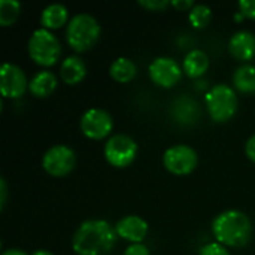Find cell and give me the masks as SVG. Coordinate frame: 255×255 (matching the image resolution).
Segmentation results:
<instances>
[{"label":"cell","instance_id":"cell-1","mask_svg":"<svg viewBox=\"0 0 255 255\" xmlns=\"http://www.w3.org/2000/svg\"><path fill=\"white\" fill-rule=\"evenodd\" d=\"M117 230L105 220H87L73 235L72 247L78 255H105L117 244Z\"/></svg>","mask_w":255,"mask_h":255},{"label":"cell","instance_id":"cell-2","mask_svg":"<svg viewBox=\"0 0 255 255\" xmlns=\"http://www.w3.org/2000/svg\"><path fill=\"white\" fill-rule=\"evenodd\" d=\"M212 230L220 244L233 248L245 247L253 236L251 220L248 215L236 209L221 212L214 220Z\"/></svg>","mask_w":255,"mask_h":255},{"label":"cell","instance_id":"cell-3","mask_svg":"<svg viewBox=\"0 0 255 255\" xmlns=\"http://www.w3.org/2000/svg\"><path fill=\"white\" fill-rule=\"evenodd\" d=\"M100 24L99 21L85 12H79L72 16V19L67 24L66 37L69 45L75 51H87L90 49L100 36Z\"/></svg>","mask_w":255,"mask_h":255},{"label":"cell","instance_id":"cell-4","mask_svg":"<svg viewBox=\"0 0 255 255\" xmlns=\"http://www.w3.org/2000/svg\"><path fill=\"white\" fill-rule=\"evenodd\" d=\"M28 54L40 66H52L61 54L60 40L48 28H37L28 39Z\"/></svg>","mask_w":255,"mask_h":255},{"label":"cell","instance_id":"cell-5","mask_svg":"<svg viewBox=\"0 0 255 255\" xmlns=\"http://www.w3.org/2000/svg\"><path fill=\"white\" fill-rule=\"evenodd\" d=\"M206 108L214 121H229L238 111L236 91L227 84H218L206 93Z\"/></svg>","mask_w":255,"mask_h":255},{"label":"cell","instance_id":"cell-6","mask_svg":"<svg viewBox=\"0 0 255 255\" xmlns=\"http://www.w3.org/2000/svg\"><path fill=\"white\" fill-rule=\"evenodd\" d=\"M137 155V143L127 134H114L105 143V157L115 167H127Z\"/></svg>","mask_w":255,"mask_h":255},{"label":"cell","instance_id":"cell-7","mask_svg":"<svg viewBox=\"0 0 255 255\" xmlns=\"http://www.w3.org/2000/svg\"><path fill=\"white\" fill-rule=\"evenodd\" d=\"M197 161H199L197 152L191 146L184 145V143L173 145L167 148L163 154L164 167L175 175L191 173L196 169Z\"/></svg>","mask_w":255,"mask_h":255},{"label":"cell","instance_id":"cell-8","mask_svg":"<svg viewBox=\"0 0 255 255\" xmlns=\"http://www.w3.org/2000/svg\"><path fill=\"white\" fill-rule=\"evenodd\" d=\"M76 163L75 151L67 145H54L51 146L42 158V166L46 173L52 176H66L69 175Z\"/></svg>","mask_w":255,"mask_h":255},{"label":"cell","instance_id":"cell-9","mask_svg":"<svg viewBox=\"0 0 255 255\" xmlns=\"http://www.w3.org/2000/svg\"><path fill=\"white\" fill-rule=\"evenodd\" d=\"M114 128L111 114L102 108H90L81 117V130L90 139H103Z\"/></svg>","mask_w":255,"mask_h":255},{"label":"cell","instance_id":"cell-10","mask_svg":"<svg viewBox=\"0 0 255 255\" xmlns=\"http://www.w3.org/2000/svg\"><path fill=\"white\" fill-rule=\"evenodd\" d=\"M149 76L157 85L170 88L181 79L182 69L178 61L170 57H157L149 64Z\"/></svg>","mask_w":255,"mask_h":255},{"label":"cell","instance_id":"cell-11","mask_svg":"<svg viewBox=\"0 0 255 255\" xmlns=\"http://www.w3.org/2000/svg\"><path fill=\"white\" fill-rule=\"evenodd\" d=\"M28 82L25 73L12 63H4L0 70V91L3 97L16 99L24 94Z\"/></svg>","mask_w":255,"mask_h":255},{"label":"cell","instance_id":"cell-12","mask_svg":"<svg viewBox=\"0 0 255 255\" xmlns=\"http://www.w3.org/2000/svg\"><path fill=\"white\" fill-rule=\"evenodd\" d=\"M170 115L181 126H193L200 118V106L196 99L184 94L172 102Z\"/></svg>","mask_w":255,"mask_h":255},{"label":"cell","instance_id":"cell-13","mask_svg":"<svg viewBox=\"0 0 255 255\" xmlns=\"http://www.w3.org/2000/svg\"><path fill=\"white\" fill-rule=\"evenodd\" d=\"M117 235L133 244H142L148 233V223L137 215H127L115 226Z\"/></svg>","mask_w":255,"mask_h":255},{"label":"cell","instance_id":"cell-14","mask_svg":"<svg viewBox=\"0 0 255 255\" xmlns=\"http://www.w3.org/2000/svg\"><path fill=\"white\" fill-rule=\"evenodd\" d=\"M229 49L238 60H251L255 55V34L248 30L236 31L230 37Z\"/></svg>","mask_w":255,"mask_h":255},{"label":"cell","instance_id":"cell-15","mask_svg":"<svg viewBox=\"0 0 255 255\" xmlns=\"http://www.w3.org/2000/svg\"><path fill=\"white\" fill-rule=\"evenodd\" d=\"M85 75H87V66L81 57L70 55L61 63L60 76L66 84H69V85L79 84L85 78Z\"/></svg>","mask_w":255,"mask_h":255},{"label":"cell","instance_id":"cell-16","mask_svg":"<svg viewBox=\"0 0 255 255\" xmlns=\"http://www.w3.org/2000/svg\"><path fill=\"white\" fill-rule=\"evenodd\" d=\"M57 76L49 70L37 72L28 82V88L36 97H48L57 88Z\"/></svg>","mask_w":255,"mask_h":255},{"label":"cell","instance_id":"cell-17","mask_svg":"<svg viewBox=\"0 0 255 255\" xmlns=\"http://www.w3.org/2000/svg\"><path fill=\"white\" fill-rule=\"evenodd\" d=\"M69 19V10L61 3H51L48 4L40 15V22L43 28H58Z\"/></svg>","mask_w":255,"mask_h":255},{"label":"cell","instance_id":"cell-18","mask_svg":"<svg viewBox=\"0 0 255 255\" xmlns=\"http://www.w3.org/2000/svg\"><path fill=\"white\" fill-rule=\"evenodd\" d=\"M209 67V57L202 49H191L184 58V70L190 78L202 76Z\"/></svg>","mask_w":255,"mask_h":255},{"label":"cell","instance_id":"cell-19","mask_svg":"<svg viewBox=\"0 0 255 255\" xmlns=\"http://www.w3.org/2000/svg\"><path fill=\"white\" fill-rule=\"evenodd\" d=\"M109 72H111V76L118 81V82H128L131 81L136 73H137V67L134 64V61H131L130 58L127 57H118L117 60L112 61L111 67H109Z\"/></svg>","mask_w":255,"mask_h":255},{"label":"cell","instance_id":"cell-20","mask_svg":"<svg viewBox=\"0 0 255 255\" xmlns=\"http://www.w3.org/2000/svg\"><path fill=\"white\" fill-rule=\"evenodd\" d=\"M233 84L241 93H255V66L242 64L233 75Z\"/></svg>","mask_w":255,"mask_h":255},{"label":"cell","instance_id":"cell-21","mask_svg":"<svg viewBox=\"0 0 255 255\" xmlns=\"http://www.w3.org/2000/svg\"><path fill=\"white\" fill-rule=\"evenodd\" d=\"M21 10L18 0H0V25L7 27L15 22Z\"/></svg>","mask_w":255,"mask_h":255},{"label":"cell","instance_id":"cell-22","mask_svg":"<svg viewBox=\"0 0 255 255\" xmlns=\"http://www.w3.org/2000/svg\"><path fill=\"white\" fill-rule=\"evenodd\" d=\"M188 18H190V22L193 24V27H196V28L206 27L209 24V21L212 19V9L203 3L194 4V7L188 13Z\"/></svg>","mask_w":255,"mask_h":255},{"label":"cell","instance_id":"cell-23","mask_svg":"<svg viewBox=\"0 0 255 255\" xmlns=\"http://www.w3.org/2000/svg\"><path fill=\"white\" fill-rule=\"evenodd\" d=\"M199 255H230L227 248L220 242H211L200 250Z\"/></svg>","mask_w":255,"mask_h":255},{"label":"cell","instance_id":"cell-24","mask_svg":"<svg viewBox=\"0 0 255 255\" xmlns=\"http://www.w3.org/2000/svg\"><path fill=\"white\" fill-rule=\"evenodd\" d=\"M139 4L151 10H163L169 6V0H139Z\"/></svg>","mask_w":255,"mask_h":255},{"label":"cell","instance_id":"cell-25","mask_svg":"<svg viewBox=\"0 0 255 255\" xmlns=\"http://www.w3.org/2000/svg\"><path fill=\"white\" fill-rule=\"evenodd\" d=\"M239 9L244 18H255V0H241Z\"/></svg>","mask_w":255,"mask_h":255},{"label":"cell","instance_id":"cell-26","mask_svg":"<svg viewBox=\"0 0 255 255\" xmlns=\"http://www.w3.org/2000/svg\"><path fill=\"white\" fill-rule=\"evenodd\" d=\"M124 255H151V253H149L148 247L143 245V244H131L126 250Z\"/></svg>","mask_w":255,"mask_h":255},{"label":"cell","instance_id":"cell-27","mask_svg":"<svg viewBox=\"0 0 255 255\" xmlns=\"http://www.w3.org/2000/svg\"><path fill=\"white\" fill-rule=\"evenodd\" d=\"M245 152H247L248 158H250V160H253V161L255 163V134H253V136L247 140Z\"/></svg>","mask_w":255,"mask_h":255},{"label":"cell","instance_id":"cell-28","mask_svg":"<svg viewBox=\"0 0 255 255\" xmlns=\"http://www.w3.org/2000/svg\"><path fill=\"white\" fill-rule=\"evenodd\" d=\"M172 4L179 9V10H185V9H193L194 7V1L193 0H172Z\"/></svg>","mask_w":255,"mask_h":255},{"label":"cell","instance_id":"cell-29","mask_svg":"<svg viewBox=\"0 0 255 255\" xmlns=\"http://www.w3.org/2000/svg\"><path fill=\"white\" fill-rule=\"evenodd\" d=\"M6 197H7V188H6V181L0 179V206L1 209L6 205Z\"/></svg>","mask_w":255,"mask_h":255},{"label":"cell","instance_id":"cell-30","mask_svg":"<svg viewBox=\"0 0 255 255\" xmlns=\"http://www.w3.org/2000/svg\"><path fill=\"white\" fill-rule=\"evenodd\" d=\"M1 255H28V254H27V253H24V251H21V250L10 248V250H6V251H3V254Z\"/></svg>","mask_w":255,"mask_h":255},{"label":"cell","instance_id":"cell-31","mask_svg":"<svg viewBox=\"0 0 255 255\" xmlns=\"http://www.w3.org/2000/svg\"><path fill=\"white\" fill-rule=\"evenodd\" d=\"M31 255H54L52 253L46 251V250H39V251H34Z\"/></svg>","mask_w":255,"mask_h":255}]
</instances>
